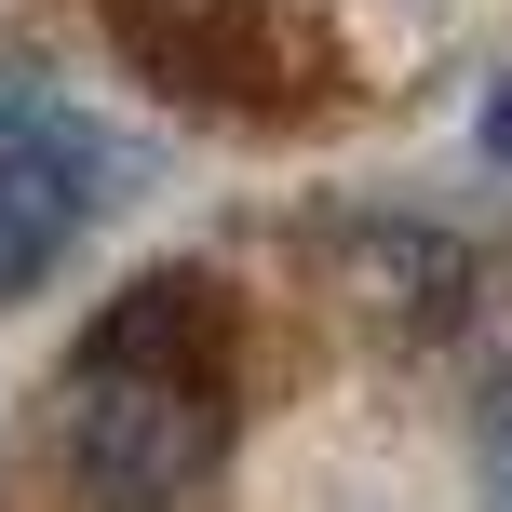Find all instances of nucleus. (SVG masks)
<instances>
[{
  "label": "nucleus",
  "mask_w": 512,
  "mask_h": 512,
  "mask_svg": "<svg viewBox=\"0 0 512 512\" xmlns=\"http://www.w3.org/2000/svg\"><path fill=\"white\" fill-rule=\"evenodd\" d=\"M68 486L81 512H189L230 459V324L189 270H149L68 351Z\"/></svg>",
  "instance_id": "nucleus-1"
},
{
  "label": "nucleus",
  "mask_w": 512,
  "mask_h": 512,
  "mask_svg": "<svg viewBox=\"0 0 512 512\" xmlns=\"http://www.w3.org/2000/svg\"><path fill=\"white\" fill-rule=\"evenodd\" d=\"M108 203H122V135L41 68H0V297H41Z\"/></svg>",
  "instance_id": "nucleus-2"
},
{
  "label": "nucleus",
  "mask_w": 512,
  "mask_h": 512,
  "mask_svg": "<svg viewBox=\"0 0 512 512\" xmlns=\"http://www.w3.org/2000/svg\"><path fill=\"white\" fill-rule=\"evenodd\" d=\"M122 54L189 108H256V122H297L324 95V41H310L297 0H122Z\"/></svg>",
  "instance_id": "nucleus-3"
},
{
  "label": "nucleus",
  "mask_w": 512,
  "mask_h": 512,
  "mask_svg": "<svg viewBox=\"0 0 512 512\" xmlns=\"http://www.w3.org/2000/svg\"><path fill=\"white\" fill-rule=\"evenodd\" d=\"M472 149H486V162H499V176H512V68L486 81V122H472Z\"/></svg>",
  "instance_id": "nucleus-4"
}]
</instances>
